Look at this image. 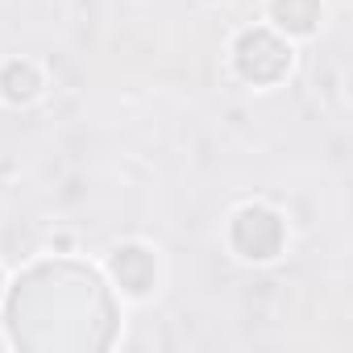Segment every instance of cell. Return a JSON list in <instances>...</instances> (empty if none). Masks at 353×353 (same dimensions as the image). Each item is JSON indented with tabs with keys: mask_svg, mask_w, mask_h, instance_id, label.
Here are the masks:
<instances>
[{
	"mask_svg": "<svg viewBox=\"0 0 353 353\" xmlns=\"http://www.w3.org/2000/svg\"><path fill=\"white\" fill-rule=\"evenodd\" d=\"M59 328L50 349H104L117 336V291L108 279L71 258L34 262L5 287V336L17 349H42L50 320Z\"/></svg>",
	"mask_w": 353,
	"mask_h": 353,
	"instance_id": "1",
	"label": "cell"
},
{
	"mask_svg": "<svg viewBox=\"0 0 353 353\" xmlns=\"http://www.w3.org/2000/svg\"><path fill=\"white\" fill-rule=\"evenodd\" d=\"M225 241L233 250V258L241 262H274L287 245V225L283 216L270 208V204H241L233 216H229V229H225Z\"/></svg>",
	"mask_w": 353,
	"mask_h": 353,
	"instance_id": "2",
	"label": "cell"
},
{
	"mask_svg": "<svg viewBox=\"0 0 353 353\" xmlns=\"http://www.w3.org/2000/svg\"><path fill=\"white\" fill-rule=\"evenodd\" d=\"M229 54H233V71L254 88H274L291 71V42L270 26L241 30Z\"/></svg>",
	"mask_w": 353,
	"mask_h": 353,
	"instance_id": "3",
	"label": "cell"
},
{
	"mask_svg": "<svg viewBox=\"0 0 353 353\" xmlns=\"http://www.w3.org/2000/svg\"><path fill=\"white\" fill-rule=\"evenodd\" d=\"M108 287L121 299H150L158 291V254L141 241H125L108 254Z\"/></svg>",
	"mask_w": 353,
	"mask_h": 353,
	"instance_id": "4",
	"label": "cell"
},
{
	"mask_svg": "<svg viewBox=\"0 0 353 353\" xmlns=\"http://www.w3.org/2000/svg\"><path fill=\"white\" fill-rule=\"evenodd\" d=\"M266 17H270V30H279L283 38H307L316 34L324 5L320 0H266Z\"/></svg>",
	"mask_w": 353,
	"mask_h": 353,
	"instance_id": "5",
	"label": "cell"
},
{
	"mask_svg": "<svg viewBox=\"0 0 353 353\" xmlns=\"http://www.w3.org/2000/svg\"><path fill=\"white\" fill-rule=\"evenodd\" d=\"M46 88V75L34 59H13L0 67V96L9 104H34Z\"/></svg>",
	"mask_w": 353,
	"mask_h": 353,
	"instance_id": "6",
	"label": "cell"
},
{
	"mask_svg": "<svg viewBox=\"0 0 353 353\" xmlns=\"http://www.w3.org/2000/svg\"><path fill=\"white\" fill-rule=\"evenodd\" d=\"M5 287H9V283H5V270H0V295H5Z\"/></svg>",
	"mask_w": 353,
	"mask_h": 353,
	"instance_id": "7",
	"label": "cell"
},
{
	"mask_svg": "<svg viewBox=\"0 0 353 353\" xmlns=\"http://www.w3.org/2000/svg\"><path fill=\"white\" fill-rule=\"evenodd\" d=\"M212 5H229V0H212Z\"/></svg>",
	"mask_w": 353,
	"mask_h": 353,
	"instance_id": "8",
	"label": "cell"
}]
</instances>
